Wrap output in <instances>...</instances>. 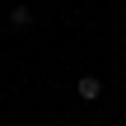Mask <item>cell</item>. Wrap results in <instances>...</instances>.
<instances>
[{"instance_id": "1", "label": "cell", "mask_w": 126, "mask_h": 126, "mask_svg": "<svg viewBox=\"0 0 126 126\" xmlns=\"http://www.w3.org/2000/svg\"><path fill=\"white\" fill-rule=\"evenodd\" d=\"M75 89H79V98H98V94H103V79H98V75H79Z\"/></svg>"}, {"instance_id": "2", "label": "cell", "mask_w": 126, "mask_h": 126, "mask_svg": "<svg viewBox=\"0 0 126 126\" xmlns=\"http://www.w3.org/2000/svg\"><path fill=\"white\" fill-rule=\"evenodd\" d=\"M14 23L23 28V23H33V14H28V5H14Z\"/></svg>"}]
</instances>
